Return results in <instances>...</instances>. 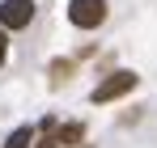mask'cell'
<instances>
[{"label":"cell","mask_w":157,"mask_h":148,"mask_svg":"<svg viewBox=\"0 0 157 148\" xmlns=\"http://www.w3.org/2000/svg\"><path fill=\"white\" fill-rule=\"evenodd\" d=\"M34 21V0H4L0 4V25L4 30H21Z\"/></svg>","instance_id":"obj_3"},{"label":"cell","mask_w":157,"mask_h":148,"mask_svg":"<svg viewBox=\"0 0 157 148\" xmlns=\"http://www.w3.org/2000/svg\"><path fill=\"white\" fill-rule=\"evenodd\" d=\"M132 89H136V72H115V76H106L102 85L94 89V102L102 106V102H115L123 93H132Z\"/></svg>","instance_id":"obj_2"},{"label":"cell","mask_w":157,"mask_h":148,"mask_svg":"<svg viewBox=\"0 0 157 148\" xmlns=\"http://www.w3.org/2000/svg\"><path fill=\"white\" fill-rule=\"evenodd\" d=\"M81 135H85V127H81V123H64L55 144H81Z\"/></svg>","instance_id":"obj_4"},{"label":"cell","mask_w":157,"mask_h":148,"mask_svg":"<svg viewBox=\"0 0 157 148\" xmlns=\"http://www.w3.org/2000/svg\"><path fill=\"white\" fill-rule=\"evenodd\" d=\"M30 140H34V131H30V127H17V131L4 140V148H30Z\"/></svg>","instance_id":"obj_5"},{"label":"cell","mask_w":157,"mask_h":148,"mask_svg":"<svg viewBox=\"0 0 157 148\" xmlns=\"http://www.w3.org/2000/svg\"><path fill=\"white\" fill-rule=\"evenodd\" d=\"M34 148H55V140H51V135H47V140H43V144H34Z\"/></svg>","instance_id":"obj_7"},{"label":"cell","mask_w":157,"mask_h":148,"mask_svg":"<svg viewBox=\"0 0 157 148\" xmlns=\"http://www.w3.org/2000/svg\"><path fill=\"white\" fill-rule=\"evenodd\" d=\"M4 55H9V38L0 34V64H4Z\"/></svg>","instance_id":"obj_6"},{"label":"cell","mask_w":157,"mask_h":148,"mask_svg":"<svg viewBox=\"0 0 157 148\" xmlns=\"http://www.w3.org/2000/svg\"><path fill=\"white\" fill-rule=\"evenodd\" d=\"M68 17H72V25H81V30H98V25L106 21V0H72V4H68Z\"/></svg>","instance_id":"obj_1"}]
</instances>
